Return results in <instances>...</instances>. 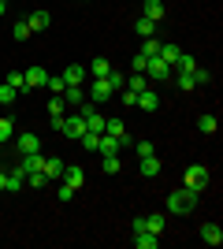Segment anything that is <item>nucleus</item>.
Returning <instances> with one entry per match:
<instances>
[{
	"label": "nucleus",
	"instance_id": "f257e3e1",
	"mask_svg": "<svg viewBox=\"0 0 223 249\" xmlns=\"http://www.w3.org/2000/svg\"><path fill=\"white\" fill-rule=\"evenodd\" d=\"M193 208H197V194H193V190L179 186V190H171V194H168V212H171V216H190Z\"/></svg>",
	"mask_w": 223,
	"mask_h": 249
},
{
	"label": "nucleus",
	"instance_id": "f03ea898",
	"mask_svg": "<svg viewBox=\"0 0 223 249\" xmlns=\"http://www.w3.org/2000/svg\"><path fill=\"white\" fill-rule=\"evenodd\" d=\"M208 178H212V175H208V167H205V164H190V167H186V175H182V186L193 190V194H201V190L208 186Z\"/></svg>",
	"mask_w": 223,
	"mask_h": 249
},
{
	"label": "nucleus",
	"instance_id": "7ed1b4c3",
	"mask_svg": "<svg viewBox=\"0 0 223 249\" xmlns=\"http://www.w3.org/2000/svg\"><path fill=\"white\" fill-rule=\"evenodd\" d=\"M11 142H15V149H19V156H26V153H41V138L34 134V130H15V138H11Z\"/></svg>",
	"mask_w": 223,
	"mask_h": 249
},
{
	"label": "nucleus",
	"instance_id": "20e7f679",
	"mask_svg": "<svg viewBox=\"0 0 223 249\" xmlns=\"http://www.w3.org/2000/svg\"><path fill=\"white\" fill-rule=\"evenodd\" d=\"M171 74H175V71H171V67H168L164 60H156V56H153V60L145 63V78H149V86H156V82H168Z\"/></svg>",
	"mask_w": 223,
	"mask_h": 249
},
{
	"label": "nucleus",
	"instance_id": "39448f33",
	"mask_svg": "<svg viewBox=\"0 0 223 249\" xmlns=\"http://www.w3.org/2000/svg\"><path fill=\"white\" fill-rule=\"evenodd\" d=\"M112 93H116V89L108 86V78H93V82H89V101L93 104H104Z\"/></svg>",
	"mask_w": 223,
	"mask_h": 249
},
{
	"label": "nucleus",
	"instance_id": "423d86ee",
	"mask_svg": "<svg viewBox=\"0 0 223 249\" xmlns=\"http://www.w3.org/2000/svg\"><path fill=\"white\" fill-rule=\"evenodd\" d=\"M22 82H26V89H45L49 71H45V67H30V71H22Z\"/></svg>",
	"mask_w": 223,
	"mask_h": 249
},
{
	"label": "nucleus",
	"instance_id": "0eeeda50",
	"mask_svg": "<svg viewBox=\"0 0 223 249\" xmlns=\"http://www.w3.org/2000/svg\"><path fill=\"white\" fill-rule=\"evenodd\" d=\"M86 74H89V71H86L82 63H67V67H64V74H60V78H64L67 86H86Z\"/></svg>",
	"mask_w": 223,
	"mask_h": 249
},
{
	"label": "nucleus",
	"instance_id": "6e6552de",
	"mask_svg": "<svg viewBox=\"0 0 223 249\" xmlns=\"http://www.w3.org/2000/svg\"><path fill=\"white\" fill-rule=\"evenodd\" d=\"M138 108H141V112H149V115L160 108V97H156V89H153V86H145V89L138 93Z\"/></svg>",
	"mask_w": 223,
	"mask_h": 249
},
{
	"label": "nucleus",
	"instance_id": "1a4fd4ad",
	"mask_svg": "<svg viewBox=\"0 0 223 249\" xmlns=\"http://www.w3.org/2000/svg\"><path fill=\"white\" fill-rule=\"evenodd\" d=\"M67 182V186H74V190H82V182H86V171L78 164H64V175H60Z\"/></svg>",
	"mask_w": 223,
	"mask_h": 249
},
{
	"label": "nucleus",
	"instance_id": "9d476101",
	"mask_svg": "<svg viewBox=\"0 0 223 249\" xmlns=\"http://www.w3.org/2000/svg\"><path fill=\"white\" fill-rule=\"evenodd\" d=\"M179 56H182V49H179V45H171V41H160L156 60H164L168 67H175V63H179Z\"/></svg>",
	"mask_w": 223,
	"mask_h": 249
},
{
	"label": "nucleus",
	"instance_id": "9b49d317",
	"mask_svg": "<svg viewBox=\"0 0 223 249\" xmlns=\"http://www.w3.org/2000/svg\"><path fill=\"white\" fill-rule=\"evenodd\" d=\"M97 153H101V156H119V138L97 134Z\"/></svg>",
	"mask_w": 223,
	"mask_h": 249
},
{
	"label": "nucleus",
	"instance_id": "f8f14e48",
	"mask_svg": "<svg viewBox=\"0 0 223 249\" xmlns=\"http://www.w3.org/2000/svg\"><path fill=\"white\" fill-rule=\"evenodd\" d=\"M49 22H52V15H49V11H30V15H26V26H30L34 34L49 30Z\"/></svg>",
	"mask_w": 223,
	"mask_h": 249
},
{
	"label": "nucleus",
	"instance_id": "ddd939ff",
	"mask_svg": "<svg viewBox=\"0 0 223 249\" xmlns=\"http://www.w3.org/2000/svg\"><path fill=\"white\" fill-rule=\"evenodd\" d=\"M164 0H141V15H145V19H153V22H160L164 19Z\"/></svg>",
	"mask_w": 223,
	"mask_h": 249
},
{
	"label": "nucleus",
	"instance_id": "4468645a",
	"mask_svg": "<svg viewBox=\"0 0 223 249\" xmlns=\"http://www.w3.org/2000/svg\"><path fill=\"white\" fill-rule=\"evenodd\" d=\"M164 212H153V216H141V231H149V234H164Z\"/></svg>",
	"mask_w": 223,
	"mask_h": 249
},
{
	"label": "nucleus",
	"instance_id": "2eb2a0df",
	"mask_svg": "<svg viewBox=\"0 0 223 249\" xmlns=\"http://www.w3.org/2000/svg\"><path fill=\"white\" fill-rule=\"evenodd\" d=\"M201 242H205V246H220V242H223V227H220V223H205V227H201Z\"/></svg>",
	"mask_w": 223,
	"mask_h": 249
},
{
	"label": "nucleus",
	"instance_id": "dca6fc26",
	"mask_svg": "<svg viewBox=\"0 0 223 249\" xmlns=\"http://www.w3.org/2000/svg\"><path fill=\"white\" fill-rule=\"evenodd\" d=\"M60 97H64L67 104H74V108H78V104L86 101V86H64V93H60Z\"/></svg>",
	"mask_w": 223,
	"mask_h": 249
},
{
	"label": "nucleus",
	"instance_id": "f3484780",
	"mask_svg": "<svg viewBox=\"0 0 223 249\" xmlns=\"http://www.w3.org/2000/svg\"><path fill=\"white\" fill-rule=\"evenodd\" d=\"M156 246H160V234H149V231L134 234V249H156Z\"/></svg>",
	"mask_w": 223,
	"mask_h": 249
},
{
	"label": "nucleus",
	"instance_id": "a211bd4d",
	"mask_svg": "<svg viewBox=\"0 0 223 249\" xmlns=\"http://www.w3.org/2000/svg\"><path fill=\"white\" fill-rule=\"evenodd\" d=\"M45 175H49V182L60 178L64 175V160H60V156H45Z\"/></svg>",
	"mask_w": 223,
	"mask_h": 249
},
{
	"label": "nucleus",
	"instance_id": "6ab92c4d",
	"mask_svg": "<svg viewBox=\"0 0 223 249\" xmlns=\"http://www.w3.org/2000/svg\"><path fill=\"white\" fill-rule=\"evenodd\" d=\"M86 71L93 74V78H108V71H112V63H108L104 56H97V60L89 63V67H86Z\"/></svg>",
	"mask_w": 223,
	"mask_h": 249
},
{
	"label": "nucleus",
	"instance_id": "aec40b11",
	"mask_svg": "<svg viewBox=\"0 0 223 249\" xmlns=\"http://www.w3.org/2000/svg\"><path fill=\"white\" fill-rule=\"evenodd\" d=\"M11 138H15V119L4 115V119H0V145H8Z\"/></svg>",
	"mask_w": 223,
	"mask_h": 249
},
{
	"label": "nucleus",
	"instance_id": "412c9836",
	"mask_svg": "<svg viewBox=\"0 0 223 249\" xmlns=\"http://www.w3.org/2000/svg\"><path fill=\"white\" fill-rule=\"evenodd\" d=\"M141 175L145 178L160 175V156H141Z\"/></svg>",
	"mask_w": 223,
	"mask_h": 249
},
{
	"label": "nucleus",
	"instance_id": "4be33fe9",
	"mask_svg": "<svg viewBox=\"0 0 223 249\" xmlns=\"http://www.w3.org/2000/svg\"><path fill=\"white\" fill-rule=\"evenodd\" d=\"M134 30H138V37H156V22H153V19H145V15H141V19L134 22Z\"/></svg>",
	"mask_w": 223,
	"mask_h": 249
},
{
	"label": "nucleus",
	"instance_id": "5701e85b",
	"mask_svg": "<svg viewBox=\"0 0 223 249\" xmlns=\"http://www.w3.org/2000/svg\"><path fill=\"white\" fill-rule=\"evenodd\" d=\"M216 126H220V119H216L212 112H208V115H201V119H197V130H201V134H216Z\"/></svg>",
	"mask_w": 223,
	"mask_h": 249
},
{
	"label": "nucleus",
	"instance_id": "b1692460",
	"mask_svg": "<svg viewBox=\"0 0 223 249\" xmlns=\"http://www.w3.org/2000/svg\"><path fill=\"white\" fill-rule=\"evenodd\" d=\"M149 86V78L141 71H130V78H127V89H134V93H141V89H145Z\"/></svg>",
	"mask_w": 223,
	"mask_h": 249
},
{
	"label": "nucleus",
	"instance_id": "393cba45",
	"mask_svg": "<svg viewBox=\"0 0 223 249\" xmlns=\"http://www.w3.org/2000/svg\"><path fill=\"white\" fill-rule=\"evenodd\" d=\"M64 112H67V101L60 93H52V97H49V115L56 119V115H64Z\"/></svg>",
	"mask_w": 223,
	"mask_h": 249
},
{
	"label": "nucleus",
	"instance_id": "a878e982",
	"mask_svg": "<svg viewBox=\"0 0 223 249\" xmlns=\"http://www.w3.org/2000/svg\"><path fill=\"white\" fill-rule=\"evenodd\" d=\"M26 186L45 190V186H49V175H45V171H30V175H26Z\"/></svg>",
	"mask_w": 223,
	"mask_h": 249
},
{
	"label": "nucleus",
	"instance_id": "bb28decb",
	"mask_svg": "<svg viewBox=\"0 0 223 249\" xmlns=\"http://www.w3.org/2000/svg\"><path fill=\"white\" fill-rule=\"evenodd\" d=\"M30 26H26V19H19V22H15V26H11V37H15V41H26V37H30Z\"/></svg>",
	"mask_w": 223,
	"mask_h": 249
},
{
	"label": "nucleus",
	"instance_id": "cd10ccee",
	"mask_svg": "<svg viewBox=\"0 0 223 249\" xmlns=\"http://www.w3.org/2000/svg\"><path fill=\"white\" fill-rule=\"evenodd\" d=\"M156 52H160V41H156V37H141V56H149V60H153Z\"/></svg>",
	"mask_w": 223,
	"mask_h": 249
},
{
	"label": "nucleus",
	"instance_id": "c85d7f7f",
	"mask_svg": "<svg viewBox=\"0 0 223 249\" xmlns=\"http://www.w3.org/2000/svg\"><path fill=\"white\" fill-rule=\"evenodd\" d=\"M175 82H179V89H197V82H193V71H179V74H175Z\"/></svg>",
	"mask_w": 223,
	"mask_h": 249
},
{
	"label": "nucleus",
	"instance_id": "c756f323",
	"mask_svg": "<svg viewBox=\"0 0 223 249\" xmlns=\"http://www.w3.org/2000/svg\"><path fill=\"white\" fill-rule=\"evenodd\" d=\"M130 149L138 153V160H141V156H156V145H153V142H134Z\"/></svg>",
	"mask_w": 223,
	"mask_h": 249
},
{
	"label": "nucleus",
	"instance_id": "7c9ffc66",
	"mask_svg": "<svg viewBox=\"0 0 223 249\" xmlns=\"http://www.w3.org/2000/svg\"><path fill=\"white\" fill-rule=\"evenodd\" d=\"M64 78H60V74H49V82H45V89H49V93H64Z\"/></svg>",
	"mask_w": 223,
	"mask_h": 249
},
{
	"label": "nucleus",
	"instance_id": "2f4dec72",
	"mask_svg": "<svg viewBox=\"0 0 223 249\" xmlns=\"http://www.w3.org/2000/svg\"><path fill=\"white\" fill-rule=\"evenodd\" d=\"M15 97H19V89H11L8 82L0 86V104H15Z\"/></svg>",
	"mask_w": 223,
	"mask_h": 249
},
{
	"label": "nucleus",
	"instance_id": "473e14b6",
	"mask_svg": "<svg viewBox=\"0 0 223 249\" xmlns=\"http://www.w3.org/2000/svg\"><path fill=\"white\" fill-rule=\"evenodd\" d=\"M108 86H112V89H123V86H127V74H119V71H108Z\"/></svg>",
	"mask_w": 223,
	"mask_h": 249
},
{
	"label": "nucleus",
	"instance_id": "72a5a7b5",
	"mask_svg": "<svg viewBox=\"0 0 223 249\" xmlns=\"http://www.w3.org/2000/svg\"><path fill=\"white\" fill-rule=\"evenodd\" d=\"M101 167H104V175H116L123 164H119V156H104V164H101Z\"/></svg>",
	"mask_w": 223,
	"mask_h": 249
},
{
	"label": "nucleus",
	"instance_id": "f704fd0d",
	"mask_svg": "<svg viewBox=\"0 0 223 249\" xmlns=\"http://www.w3.org/2000/svg\"><path fill=\"white\" fill-rule=\"evenodd\" d=\"M193 82H197V86H208V82H212V74L205 71V67H193Z\"/></svg>",
	"mask_w": 223,
	"mask_h": 249
},
{
	"label": "nucleus",
	"instance_id": "c9c22d12",
	"mask_svg": "<svg viewBox=\"0 0 223 249\" xmlns=\"http://www.w3.org/2000/svg\"><path fill=\"white\" fill-rule=\"evenodd\" d=\"M8 86H11V89H26V82H22V71H11V74H8Z\"/></svg>",
	"mask_w": 223,
	"mask_h": 249
},
{
	"label": "nucleus",
	"instance_id": "e433bc0d",
	"mask_svg": "<svg viewBox=\"0 0 223 249\" xmlns=\"http://www.w3.org/2000/svg\"><path fill=\"white\" fill-rule=\"evenodd\" d=\"M145 63H149V56H141V52H138V56L130 60V71H141V74H145Z\"/></svg>",
	"mask_w": 223,
	"mask_h": 249
},
{
	"label": "nucleus",
	"instance_id": "4c0bfd02",
	"mask_svg": "<svg viewBox=\"0 0 223 249\" xmlns=\"http://www.w3.org/2000/svg\"><path fill=\"white\" fill-rule=\"evenodd\" d=\"M74 194H78V190H74V186H67V182L60 186V201H64V205H67V201H74Z\"/></svg>",
	"mask_w": 223,
	"mask_h": 249
},
{
	"label": "nucleus",
	"instance_id": "58836bf2",
	"mask_svg": "<svg viewBox=\"0 0 223 249\" xmlns=\"http://www.w3.org/2000/svg\"><path fill=\"white\" fill-rule=\"evenodd\" d=\"M123 104H127V108H134V104H138V93H134V89H123Z\"/></svg>",
	"mask_w": 223,
	"mask_h": 249
},
{
	"label": "nucleus",
	"instance_id": "ea45409f",
	"mask_svg": "<svg viewBox=\"0 0 223 249\" xmlns=\"http://www.w3.org/2000/svg\"><path fill=\"white\" fill-rule=\"evenodd\" d=\"M4 190H8V171L0 167V194H4Z\"/></svg>",
	"mask_w": 223,
	"mask_h": 249
},
{
	"label": "nucleus",
	"instance_id": "a19ab883",
	"mask_svg": "<svg viewBox=\"0 0 223 249\" xmlns=\"http://www.w3.org/2000/svg\"><path fill=\"white\" fill-rule=\"evenodd\" d=\"M0 15H8V0H0Z\"/></svg>",
	"mask_w": 223,
	"mask_h": 249
},
{
	"label": "nucleus",
	"instance_id": "79ce46f5",
	"mask_svg": "<svg viewBox=\"0 0 223 249\" xmlns=\"http://www.w3.org/2000/svg\"><path fill=\"white\" fill-rule=\"evenodd\" d=\"M0 160H4V145H0Z\"/></svg>",
	"mask_w": 223,
	"mask_h": 249
}]
</instances>
